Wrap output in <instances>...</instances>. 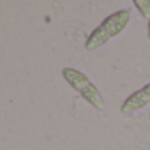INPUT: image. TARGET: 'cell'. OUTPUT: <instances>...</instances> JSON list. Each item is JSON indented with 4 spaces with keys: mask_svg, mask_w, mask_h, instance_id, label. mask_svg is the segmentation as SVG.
<instances>
[{
    "mask_svg": "<svg viewBox=\"0 0 150 150\" xmlns=\"http://www.w3.org/2000/svg\"><path fill=\"white\" fill-rule=\"evenodd\" d=\"M129 21H131V11L129 9H120V11H115L113 14L106 16L87 37L85 50L87 51H96L101 46L108 44L111 39H115L117 35H120L127 28Z\"/></svg>",
    "mask_w": 150,
    "mask_h": 150,
    "instance_id": "cell-1",
    "label": "cell"
},
{
    "mask_svg": "<svg viewBox=\"0 0 150 150\" xmlns=\"http://www.w3.org/2000/svg\"><path fill=\"white\" fill-rule=\"evenodd\" d=\"M62 78L71 85L72 90H76L90 106H94L99 111L104 110V99H103L99 88L92 83V80L87 76L85 72L74 69V67H64L62 69Z\"/></svg>",
    "mask_w": 150,
    "mask_h": 150,
    "instance_id": "cell-2",
    "label": "cell"
},
{
    "mask_svg": "<svg viewBox=\"0 0 150 150\" xmlns=\"http://www.w3.org/2000/svg\"><path fill=\"white\" fill-rule=\"evenodd\" d=\"M150 104V83L143 85L139 90L132 92L120 106V111L124 115H134L138 113L139 110H143L145 106Z\"/></svg>",
    "mask_w": 150,
    "mask_h": 150,
    "instance_id": "cell-3",
    "label": "cell"
},
{
    "mask_svg": "<svg viewBox=\"0 0 150 150\" xmlns=\"http://www.w3.org/2000/svg\"><path fill=\"white\" fill-rule=\"evenodd\" d=\"M132 4L143 18H150V0H132Z\"/></svg>",
    "mask_w": 150,
    "mask_h": 150,
    "instance_id": "cell-4",
    "label": "cell"
},
{
    "mask_svg": "<svg viewBox=\"0 0 150 150\" xmlns=\"http://www.w3.org/2000/svg\"><path fill=\"white\" fill-rule=\"evenodd\" d=\"M146 37L150 41V18H148V25H146Z\"/></svg>",
    "mask_w": 150,
    "mask_h": 150,
    "instance_id": "cell-5",
    "label": "cell"
}]
</instances>
